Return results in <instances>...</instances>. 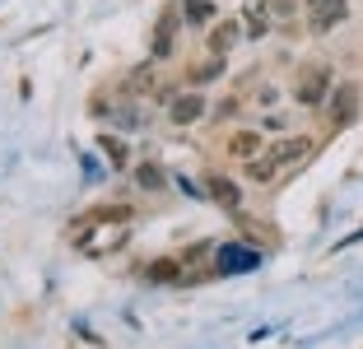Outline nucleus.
Here are the masks:
<instances>
[{"mask_svg": "<svg viewBox=\"0 0 363 349\" xmlns=\"http://www.w3.org/2000/svg\"><path fill=\"white\" fill-rule=\"evenodd\" d=\"M130 205H94V210H84L79 219H70V228H65V238L75 247H84L89 243V233L98 228V223H130Z\"/></svg>", "mask_w": 363, "mask_h": 349, "instance_id": "obj_1", "label": "nucleus"}, {"mask_svg": "<svg viewBox=\"0 0 363 349\" xmlns=\"http://www.w3.org/2000/svg\"><path fill=\"white\" fill-rule=\"evenodd\" d=\"M335 79L326 65H303L298 79H294V98H298V107H321L326 98H331Z\"/></svg>", "mask_w": 363, "mask_h": 349, "instance_id": "obj_2", "label": "nucleus"}, {"mask_svg": "<svg viewBox=\"0 0 363 349\" xmlns=\"http://www.w3.org/2000/svg\"><path fill=\"white\" fill-rule=\"evenodd\" d=\"M182 5H163L159 19H154V33H150V56L154 61H168L172 47H177V28H182Z\"/></svg>", "mask_w": 363, "mask_h": 349, "instance_id": "obj_3", "label": "nucleus"}, {"mask_svg": "<svg viewBox=\"0 0 363 349\" xmlns=\"http://www.w3.org/2000/svg\"><path fill=\"white\" fill-rule=\"evenodd\" d=\"M312 149H317V145H312L308 135H279L275 145L266 149V163H270L275 172H284V168H303V163L312 159Z\"/></svg>", "mask_w": 363, "mask_h": 349, "instance_id": "obj_4", "label": "nucleus"}, {"mask_svg": "<svg viewBox=\"0 0 363 349\" xmlns=\"http://www.w3.org/2000/svg\"><path fill=\"white\" fill-rule=\"evenodd\" d=\"M354 116H359V84H335L331 89V126L345 131V126H354Z\"/></svg>", "mask_w": 363, "mask_h": 349, "instance_id": "obj_5", "label": "nucleus"}, {"mask_svg": "<svg viewBox=\"0 0 363 349\" xmlns=\"http://www.w3.org/2000/svg\"><path fill=\"white\" fill-rule=\"evenodd\" d=\"M201 112H205V94L201 89H186V94L168 98V121L172 126H191V121H201Z\"/></svg>", "mask_w": 363, "mask_h": 349, "instance_id": "obj_6", "label": "nucleus"}, {"mask_svg": "<svg viewBox=\"0 0 363 349\" xmlns=\"http://www.w3.org/2000/svg\"><path fill=\"white\" fill-rule=\"evenodd\" d=\"M345 19H350V5H345V0H321V5H312L308 28L312 33H331L335 23H345Z\"/></svg>", "mask_w": 363, "mask_h": 349, "instance_id": "obj_7", "label": "nucleus"}, {"mask_svg": "<svg viewBox=\"0 0 363 349\" xmlns=\"http://www.w3.org/2000/svg\"><path fill=\"white\" fill-rule=\"evenodd\" d=\"M238 38H242V19H238V14H228V19H224V23H214L210 38H205V43H210V56H228Z\"/></svg>", "mask_w": 363, "mask_h": 349, "instance_id": "obj_8", "label": "nucleus"}, {"mask_svg": "<svg viewBox=\"0 0 363 349\" xmlns=\"http://www.w3.org/2000/svg\"><path fill=\"white\" fill-rule=\"evenodd\" d=\"M270 0H252V5H242V33L247 38H266L270 33Z\"/></svg>", "mask_w": 363, "mask_h": 349, "instance_id": "obj_9", "label": "nucleus"}, {"mask_svg": "<svg viewBox=\"0 0 363 349\" xmlns=\"http://www.w3.org/2000/svg\"><path fill=\"white\" fill-rule=\"evenodd\" d=\"M205 191H210V201H214V205H224V210H233V214H238V205H242L238 187H233L228 177H219V172H210V177H205Z\"/></svg>", "mask_w": 363, "mask_h": 349, "instance_id": "obj_10", "label": "nucleus"}, {"mask_svg": "<svg viewBox=\"0 0 363 349\" xmlns=\"http://www.w3.org/2000/svg\"><path fill=\"white\" fill-rule=\"evenodd\" d=\"M228 154H233V159H257V154H266V149H261V131H233V140H228Z\"/></svg>", "mask_w": 363, "mask_h": 349, "instance_id": "obj_11", "label": "nucleus"}, {"mask_svg": "<svg viewBox=\"0 0 363 349\" xmlns=\"http://www.w3.org/2000/svg\"><path fill=\"white\" fill-rule=\"evenodd\" d=\"M182 10H186L182 19L191 23V28H205V23L219 14V10H214V0H182Z\"/></svg>", "mask_w": 363, "mask_h": 349, "instance_id": "obj_12", "label": "nucleus"}, {"mask_svg": "<svg viewBox=\"0 0 363 349\" xmlns=\"http://www.w3.org/2000/svg\"><path fill=\"white\" fill-rule=\"evenodd\" d=\"M98 149H103L107 159H112V168H126V163H130L126 140H117V135H98Z\"/></svg>", "mask_w": 363, "mask_h": 349, "instance_id": "obj_13", "label": "nucleus"}, {"mask_svg": "<svg viewBox=\"0 0 363 349\" xmlns=\"http://www.w3.org/2000/svg\"><path fill=\"white\" fill-rule=\"evenodd\" d=\"M182 265L177 261H150L145 265V279H154V284H168V279H177Z\"/></svg>", "mask_w": 363, "mask_h": 349, "instance_id": "obj_14", "label": "nucleus"}, {"mask_svg": "<svg viewBox=\"0 0 363 349\" xmlns=\"http://www.w3.org/2000/svg\"><path fill=\"white\" fill-rule=\"evenodd\" d=\"M219 74H224V56H210L205 65L191 70V84H210V79H219Z\"/></svg>", "mask_w": 363, "mask_h": 349, "instance_id": "obj_15", "label": "nucleus"}, {"mask_svg": "<svg viewBox=\"0 0 363 349\" xmlns=\"http://www.w3.org/2000/svg\"><path fill=\"white\" fill-rule=\"evenodd\" d=\"M247 177H252V182H261V187H266V182H275L279 172H275V168H270V163H266V154H257V159H247Z\"/></svg>", "mask_w": 363, "mask_h": 349, "instance_id": "obj_16", "label": "nucleus"}, {"mask_svg": "<svg viewBox=\"0 0 363 349\" xmlns=\"http://www.w3.org/2000/svg\"><path fill=\"white\" fill-rule=\"evenodd\" d=\"M135 182H140L145 191H159V187H163V168H159V163H140Z\"/></svg>", "mask_w": 363, "mask_h": 349, "instance_id": "obj_17", "label": "nucleus"}, {"mask_svg": "<svg viewBox=\"0 0 363 349\" xmlns=\"http://www.w3.org/2000/svg\"><path fill=\"white\" fill-rule=\"evenodd\" d=\"M270 19L289 23V19H294V0H270Z\"/></svg>", "mask_w": 363, "mask_h": 349, "instance_id": "obj_18", "label": "nucleus"}, {"mask_svg": "<svg viewBox=\"0 0 363 349\" xmlns=\"http://www.w3.org/2000/svg\"><path fill=\"white\" fill-rule=\"evenodd\" d=\"M275 98H279L275 84H261V89H257V103H261V107H275Z\"/></svg>", "mask_w": 363, "mask_h": 349, "instance_id": "obj_19", "label": "nucleus"}]
</instances>
